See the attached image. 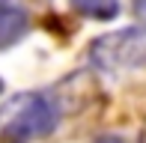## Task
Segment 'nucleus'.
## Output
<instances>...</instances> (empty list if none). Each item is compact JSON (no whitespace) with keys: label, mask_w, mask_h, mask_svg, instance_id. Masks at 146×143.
Returning <instances> with one entry per match:
<instances>
[{"label":"nucleus","mask_w":146,"mask_h":143,"mask_svg":"<svg viewBox=\"0 0 146 143\" xmlns=\"http://www.w3.org/2000/svg\"><path fill=\"white\" fill-rule=\"evenodd\" d=\"M57 122H60V107L51 95L42 93L24 95L0 128V143H33L39 137H48L57 128Z\"/></svg>","instance_id":"1"},{"label":"nucleus","mask_w":146,"mask_h":143,"mask_svg":"<svg viewBox=\"0 0 146 143\" xmlns=\"http://www.w3.org/2000/svg\"><path fill=\"white\" fill-rule=\"evenodd\" d=\"M90 60L96 69L108 75L146 69V36L140 30H116L104 33L90 45Z\"/></svg>","instance_id":"2"},{"label":"nucleus","mask_w":146,"mask_h":143,"mask_svg":"<svg viewBox=\"0 0 146 143\" xmlns=\"http://www.w3.org/2000/svg\"><path fill=\"white\" fill-rule=\"evenodd\" d=\"M27 30H30L27 9L18 6L15 0H0V51H6L15 42H21Z\"/></svg>","instance_id":"3"},{"label":"nucleus","mask_w":146,"mask_h":143,"mask_svg":"<svg viewBox=\"0 0 146 143\" xmlns=\"http://www.w3.org/2000/svg\"><path fill=\"white\" fill-rule=\"evenodd\" d=\"M69 3L92 21H113L119 15V0H69Z\"/></svg>","instance_id":"4"},{"label":"nucleus","mask_w":146,"mask_h":143,"mask_svg":"<svg viewBox=\"0 0 146 143\" xmlns=\"http://www.w3.org/2000/svg\"><path fill=\"white\" fill-rule=\"evenodd\" d=\"M134 18H137V24L146 30V0H134Z\"/></svg>","instance_id":"5"},{"label":"nucleus","mask_w":146,"mask_h":143,"mask_svg":"<svg viewBox=\"0 0 146 143\" xmlns=\"http://www.w3.org/2000/svg\"><path fill=\"white\" fill-rule=\"evenodd\" d=\"M96 143H131V140L119 137V134H102V137H96Z\"/></svg>","instance_id":"6"},{"label":"nucleus","mask_w":146,"mask_h":143,"mask_svg":"<svg viewBox=\"0 0 146 143\" xmlns=\"http://www.w3.org/2000/svg\"><path fill=\"white\" fill-rule=\"evenodd\" d=\"M3 89H6V83H3V77H0V95H3Z\"/></svg>","instance_id":"7"}]
</instances>
